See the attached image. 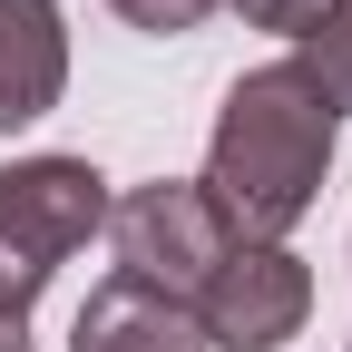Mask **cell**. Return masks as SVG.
<instances>
[{
    "label": "cell",
    "mask_w": 352,
    "mask_h": 352,
    "mask_svg": "<svg viewBox=\"0 0 352 352\" xmlns=\"http://www.w3.org/2000/svg\"><path fill=\"white\" fill-rule=\"evenodd\" d=\"M333 138H342V118L323 108V88L294 59H264V69H245L226 88L196 186L215 196V215H226L245 245H284L303 215H314L323 176H333Z\"/></svg>",
    "instance_id": "6da1fadb"
},
{
    "label": "cell",
    "mask_w": 352,
    "mask_h": 352,
    "mask_svg": "<svg viewBox=\"0 0 352 352\" xmlns=\"http://www.w3.org/2000/svg\"><path fill=\"white\" fill-rule=\"evenodd\" d=\"M88 235H108V176L88 157L0 166V314H30Z\"/></svg>",
    "instance_id": "7a4b0ae2"
},
{
    "label": "cell",
    "mask_w": 352,
    "mask_h": 352,
    "mask_svg": "<svg viewBox=\"0 0 352 352\" xmlns=\"http://www.w3.org/2000/svg\"><path fill=\"white\" fill-rule=\"evenodd\" d=\"M108 245H118V274L166 294L176 314L196 303V284L226 264V245H245L226 215H215V196L196 186V176H157V186H127L108 196Z\"/></svg>",
    "instance_id": "3957f363"
},
{
    "label": "cell",
    "mask_w": 352,
    "mask_h": 352,
    "mask_svg": "<svg viewBox=\"0 0 352 352\" xmlns=\"http://www.w3.org/2000/svg\"><path fill=\"white\" fill-rule=\"evenodd\" d=\"M314 314V274L294 245H226V264L196 284L186 323L206 352H284Z\"/></svg>",
    "instance_id": "277c9868"
},
{
    "label": "cell",
    "mask_w": 352,
    "mask_h": 352,
    "mask_svg": "<svg viewBox=\"0 0 352 352\" xmlns=\"http://www.w3.org/2000/svg\"><path fill=\"white\" fill-rule=\"evenodd\" d=\"M69 88V20L59 0H0V138L39 127Z\"/></svg>",
    "instance_id": "5b68a950"
},
{
    "label": "cell",
    "mask_w": 352,
    "mask_h": 352,
    "mask_svg": "<svg viewBox=\"0 0 352 352\" xmlns=\"http://www.w3.org/2000/svg\"><path fill=\"white\" fill-rule=\"evenodd\" d=\"M69 352H206V342H196V323L176 314L166 294H147V284L108 274L98 294L78 303V323H69Z\"/></svg>",
    "instance_id": "8992f818"
},
{
    "label": "cell",
    "mask_w": 352,
    "mask_h": 352,
    "mask_svg": "<svg viewBox=\"0 0 352 352\" xmlns=\"http://www.w3.org/2000/svg\"><path fill=\"white\" fill-rule=\"evenodd\" d=\"M294 69L323 88V108H333V118H352V0H342V10H333V20L294 50Z\"/></svg>",
    "instance_id": "52a82bcc"
},
{
    "label": "cell",
    "mask_w": 352,
    "mask_h": 352,
    "mask_svg": "<svg viewBox=\"0 0 352 352\" xmlns=\"http://www.w3.org/2000/svg\"><path fill=\"white\" fill-rule=\"evenodd\" d=\"M226 10H245L254 30H274V39H294V50H303V39L342 10V0H226Z\"/></svg>",
    "instance_id": "ba28073f"
},
{
    "label": "cell",
    "mask_w": 352,
    "mask_h": 352,
    "mask_svg": "<svg viewBox=\"0 0 352 352\" xmlns=\"http://www.w3.org/2000/svg\"><path fill=\"white\" fill-rule=\"evenodd\" d=\"M108 10L127 20V30H157V39H176V30H196V20H215L226 0H108Z\"/></svg>",
    "instance_id": "9c48e42d"
},
{
    "label": "cell",
    "mask_w": 352,
    "mask_h": 352,
    "mask_svg": "<svg viewBox=\"0 0 352 352\" xmlns=\"http://www.w3.org/2000/svg\"><path fill=\"white\" fill-rule=\"evenodd\" d=\"M0 352H30V314H0Z\"/></svg>",
    "instance_id": "30bf717a"
}]
</instances>
